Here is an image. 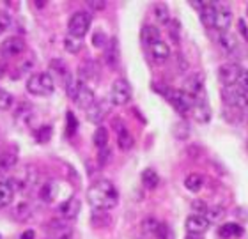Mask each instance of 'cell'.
<instances>
[{
    "instance_id": "obj_15",
    "label": "cell",
    "mask_w": 248,
    "mask_h": 239,
    "mask_svg": "<svg viewBox=\"0 0 248 239\" xmlns=\"http://www.w3.org/2000/svg\"><path fill=\"white\" fill-rule=\"evenodd\" d=\"M59 211H61L62 218L64 220H73L77 218L78 213H80V202H78L77 197H69L66 200V202L61 204V208H59Z\"/></svg>"
},
{
    "instance_id": "obj_11",
    "label": "cell",
    "mask_w": 248,
    "mask_h": 239,
    "mask_svg": "<svg viewBox=\"0 0 248 239\" xmlns=\"http://www.w3.org/2000/svg\"><path fill=\"white\" fill-rule=\"evenodd\" d=\"M232 25V13L227 5H217V16H215V29L220 32H227Z\"/></svg>"
},
{
    "instance_id": "obj_27",
    "label": "cell",
    "mask_w": 248,
    "mask_h": 239,
    "mask_svg": "<svg viewBox=\"0 0 248 239\" xmlns=\"http://www.w3.org/2000/svg\"><path fill=\"white\" fill-rule=\"evenodd\" d=\"M93 142H94V146L98 147V149H101V151H103L105 147L108 146V131L105 130L103 126L96 128V131H94V136H93Z\"/></svg>"
},
{
    "instance_id": "obj_38",
    "label": "cell",
    "mask_w": 248,
    "mask_h": 239,
    "mask_svg": "<svg viewBox=\"0 0 248 239\" xmlns=\"http://www.w3.org/2000/svg\"><path fill=\"white\" fill-rule=\"evenodd\" d=\"M11 27V16L4 11H0V34H4Z\"/></svg>"
},
{
    "instance_id": "obj_16",
    "label": "cell",
    "mask_w": 248,
    "mask_h": 239,
    "mask_svg": "<svg viewBox=\"0 0 248 239\" xmlns=\"http://www.w3.org/2000/svg\"><path fill=\"white\" fill-rule=\"evenodd\" d=\"M149 52L153 55V59L158 60V62H165L167 59L170 57V46L163 39H158L156 43H153L149 46Z\"/></svg>"
},
{
    "instance_id": "obj_42",
    "label": "cell",
    "mask_w": 248,
    "mask_h": 239,
    "mask_svg": "<svg viewBox=\"0 0 248 239\" xmlns=\"http://www.w3.org/2000/svg\"><path fill=\"white\" fill-rule=\"evenodd\" d=\"M185 239H204V238H202V234H188Z\"/></svg>"
},
{
    "instance_id": "obj_7",
    "label": "cell",
    "mask_w": 248,
    "mask_h": 239,
    "mask_svg": "<svg viewBox=\"0 0 248 239\" xmlns=\"http://www.w3.org/2000/svg\"><path fill=\"white\" fill-rule=\"evenodd\" d=\"M185 92L190 96V99L193 103H201L206 101V89H204V75L195 73L188 82H186Z\"/></svg>"
},
{
    "instance_id": "obj_4",
    "label": "cell",
    "mask_w": 248,
    "mask_h": 239,
    "mask_svg": "<svg viewBox=\"0 0 248 239\" xmlns=\"http://www.w3.org/2000/svg\"><path fill=\"white\" fill-rule=\"evenodd\" d=\"M165 98L169 99V103L174 106V108L179 112V114H190L191 108H193V101L190 99V96L185 92V90H179V89H172L167 87L165 89Z\"/></svg>"
},
{
    "instance_id": "obj_12",
    "label": "cell",
    "mask_w": 248,
    "mask_h": 239,
    "mask_svg": "<svg viewBox=\"0 0 248 239\" xmlns=\"http://www.w3.org/2000/svg\"><path fill=\"white\" fill-rule=\"evenodd\" d=\"M73 103L77 105L78 108H83V110H89L96 103V96H94V90L91 87H87L85 83H83L80 90H78L77 98L73 99Z\"/></svg>"
},
{
    "instance_id": "obj_6",
    "label": "cell",
    "mask_w": 248,
    "mask_h": 239,
    "mask_svg": "<svg viewBox=\"0 0 248 239\" xmlns=\"http://www.w3.org/2000/svg\"><path fill=\"white\" fill-rule=\"evenodd\" d=\"M222 99L229 105V106L248 110V92H245L243 89H239L238 85L223 87L222 89Z\"/></svg>"
},
{
    "instance_id": "obj_2",
    "label": "cell",
    "mask_w": 248,
    "mask_h": 239,
    "mask_svg": "<svg viewBox=\"0 0 248 239\" xmlns=\"http://www.w3.org/2000/svg\"><path fill=\"white\" fill-rule=\"evenodd\" d=\"M27 90L34 96H50L55 90V78L50 73H34L27 80Z\"/></svg>"
},
{
    "instance_id": "obj_26",
    "label": "cell",
    "mask_w": 248,
    "mask_h": 239,
    "mask_svg": "<svg viewBox=\"0 0 248 239\" xmlns=\"http://www.w3.org/2000/svg\"><path fill=\"white\" fill-rule=\"evenodd\" d=\"M140 181H142V184H144L147 190H155V188L158 186V182H160V177H158V174H156L153 168H145V170L142 172V176H140Z\"/></svg>"
},
{
    "instance_id": "obj_19",
    "label": "cell",
    "mask_w": 248,
    "mask_h": 239,
    "mask_svg": "<svg viewBox=\"0 0 248 239\" xmlns=\"http://www.w3.org/2000/svg\"><path fill=\"white\" fill-rule=\"evenodd\" d=\"M133 144H135L133 135L124 126H119L117 128V146H119L121 151H129L133 147Z\"/></svg>"
},
{
    "instance_id": "obj_44",
    "label": "cell",
    "mask_w": 248,
    "mask_h": 239,
    "mask_svg": "<svg viewBox=\"0 0 248 239\" xmlns=\"http://www.w3.org/2000/svg\"><path fill=\"white\" fill-rule=\"evenodd\" d=\"M2 75H4V66L0 64V76H2Z\"/></svg>"
},
{
    "instance_id": "obj_37",
    "label": "cell",
    "mask_w": 248,
    "mask_h": 239,
    "mask_svg": "<svg viewBox=\"0 0 248 239\" xmlns=\"http://www.w3.org/2000/svg\"><path fill=\"white\" fill-rule=\"evenodd\" d=\"M191 208H193V211H195V214H201V216H206L207 209H209V206H207L206 202H202V200H195V202L191 204Z\"/></svg>"
},
{
    "instance_id": "obj_28",
    "label": "cell",
    "mask_w": 248,
    "mask_h": 239,
    "mask_svg": "<svg viewBox=\"0 0 248 239\" xmlns=\"http://www.w3.org/2000/svg\"><path fill=\"white\" fill-rule=\"evenodd\" d=\"M82 46H83V39H80V37H75L67 34L66 39H64V48H66L69 53H78L82 50Z\"/></svg>"
},
{
    "instance_id": "obj_17",
    "label": "cell",
    "mask_w": 248,
    "mask_h": 239,
    "mask_svg": "<svg viewBox=\"0 0 248 239\" xmlns=\"http://www.w3.org/2000/svg\"><path fill=\"white\" fill-rule=\"evenodd\" d=\"M218 45H220V48H222L227 55H234L239 48L236 37H234L232 34H229V32H220V36H218Z\"/></svg>"
},
{
    "instance_id": "obj_8",
    "label": "cell",
    "mask_w": 248,
    "mask_h": 239,
    "mask_svg": "<svg viewBox=\"0 0 248 239\" xmlns=\"http://www.w3.org/2000/svg\"><path fill=\"white\" fill-rule=\"evenodd\" d=\"M243 68L236 62H229V64H222L218 68V80L222 83L223 87H231V85H236L238 83L239 75H241Z\"/></svg>"
},
{
    "instance_id": "obj_31",
    "label": "cell",
    "mask_w": 248,
    "mask_h": 239,
    "mask_svg": "<svg viewBox=\"0 0 248 239\" xmlns=\"http://www.w3.org/2000/svg\"><path fill=\"white\" fill-rule=\"evenodd\" d=\"M223 216H225V208H222V206H213V208L207 209L206 213V218L209 224L211 222H220V220H223Z\"/></svg>"
},
{
    "instance_id": "obj_39",
    "label": "cell",
    "mask_w": 248,
    "mask_h": 239,
    "mask_svg": "<svg viewBox=\"0 0 248 239\" xmlns=\"http://www.w3.org/2000/svg\"><path fill=\"white\" fill-rule=\"evenodd\" d=\"M236 85H238L239 89H243L245 92H248V69H243V71H241Z\"/></svg>"
},
{
    "instance_id": "obj_34",
    "label": "cell",
    "mask_w": 248,
    "mask_h": 239,
    "mask_svg": "<svg viewBox=\"0 0 248 239\" xmlns=\"http://www.w3.org/2000/svg\"><path fill=\"white\" fill-rule=\"evenodd\" d=\"M155 239H174L170 227H169L167 224H163V222H160V225H158V229H156Z\"/></svg>"
},
{
    "instance_id": "obj_23",
    "label": "cell",
    "mask_w": 248,
    "mask_h": 239,
    "mask_svg": "<svg viewBox=\"0 0 248 239\" xmlns=\"http://www.w3.org/2000/svg\"><path fill=\"white\" fill-rule=\"evenodd\" d=\"M140 39H142V43H144L145 46H151L153 43H156L158 39H161L160 30L153 25H145L144 29H142V32H140Z\"/></svg>"
},
{
    "instance_id": "obj_22",
    "label": "cell",
    "mask_w": 248,
    "mask_h": 239,
    "mask_svg": "<svg viewBox=\"0 0 248 239\" xmlns=\"http://www.w3.org/2000/svg\"><path fill=\"white\" fill-rule=\"evenodd\" d=\"M15 190L11 186L9 181H0V208H7L13 202Z\"/></svg>"
},
{
    "instance_id": "obj_29",
    "label": "cell",
    "mask_w": 248,
    "mask_h": 239,
    "mask_svg": "<svg viewBox=\"0 0 248 239\" xmlns=\"http://www.w3.org/2000/svg\"><path fill=\"white\" fill-rule=\"evenodd\" d=\"M15 165H16L15 154H11V152H4V154H0V174L9 172Z\"/></svg>"
},
{
    "instance_id": "obj_30",
    "label": "cell",
    "mask_w": 248,
    "mask_h": 239,
    "mask_svg": "<svg viewBox=\"0 0 248 239\" xmlns=\"http://www.w3.org/2000/svg\"><path fill=\"white\" fill-rule=\"evenodd\" d=\"M83 85V80H78V78H71L69 82L66 83V96L69 99H75L77 98L78 90H80V87Z\"/></svg>"
},
{
    "instance_id": "obj_13",
    "label": "cell",
    "mask_w": 248,
    "mask_h": 239,
    "mask_svg": "<svg viewBox=\"0 0 248 239\" xmlns=\"http://www.w3.org/2000/svg\"><path fill=\"white\" fill-rule=\"evenodd\" d=\"M186 230L188 234H202L209 229V222H207L206 216H201V214H190L186 218Z\"/></svg>"
},
{
    "instance_id": "obj_25",
    "label": "cell",
    "mask_w": 248,
    "mask_h": 239,
    "mask_svg": "<svg viewBox=\"0 0 248 239\" xmlns=\"http://www.w3.org/2000/svg\"><path fill=\"white\" fill-rule=\"evenodd\" d=\"M215 16H217V4L207 2L206 7L201 11V21L206 27H215Z\"/></svg>"
},
{
    "instance_id": "obj_35",
    "label": "cell",
    "mask_w": 248,
    "mask_h": 239,
    "mask_svg": "<svg viewBox=\"0 0 248 239\" xmlns=\"http://www.w3.org/2000/svg\"><path fill=\"white\" fill-rule=\"evenodd\" d=\"M15 214L18 216L20 220H25L29 214H31V206H29V202H20L18 206H16V209H15Z\"/></svg>"
},
{
    "instance_id": "obj_20",
    "label": "cell",
    "mask_w": 248,
    "mask_h": 239,
    "mask_svg": "<svg viewBox=\"0 0 248 239\" xmlns=\"http://www.w3.org/2000/svg\"><path fill=\"white\" fill-rule=\"evenodd\" d=\"M243 234V227L238 224H223L220 229H218V238L222 239H232V238H239Z\"/></svg>"
},
{
    "instance_id": "obj_1",
    "label": "cell",
    "mask_w": 248,
    "mask_h": 239,
    "mask_svg": "<svg viewBox=\"0 0 248 239\" xmlns=\"http://www.w3.org/2000/svg\"><path fill=\"white\" fill-rule=\"evenodd\" d=\"M87 202L98 211H110L119 204V192L110 181L101 179L89 186Z\"/></svg>"
},
{
    "instance_id": "obj_24",
    "label": "cell",
    "mask_w": 248,
    "mask_h": 239,
    "mask_svg": "<svg viewBox=\"0 0 248 239\" xmlns=\"http://www.w3.org/2000/svg\"><path fill=\"white\" fill-rule=\"evenodd\" d=\"M202 184H204V177H202L201 174H195V172H193V174H188V176L185 177V188L191 193L201 192Z\"/></svg>"
},
{
    "instance_id": "obj_40",
    "label": "cell",
    "mask_w": 248,
    "mask_h": 239,
    "mask_svg": "<svg viewBox=\"0 0 248 239\" xmlns=\"http://www.w3.org/2000/svg\"><path fill=\"white\" fill-rule=\"evenodd\" d=\"M87 7H91L93 11H105L107 2H105V0H89Z\"/></svg>"
},
{
    "instance_id": "obj_14",
    "label": "cell",
    "mask_w": 248,
    "mask_h": 239,
    "mask_svg": "<svg viewBox=\"0 0 248 239\" xmlns=\"http://www.w3.org/2000/svg\"><path fill=\"white\" fill-rule=\"evenodd\" d=\"M191 115L197 122L201 124H207L211 120V106L207 101H201V103H193V108H191Z\"/></svg>"
},
{
    "instance_id": "obj_9",
    "label": "cell",
    "mask_w": 248,
    "mask_h": 239,
    "mask_svg": "<svg viewBox=\"0 0 248 239\" xmlns=\"http://www.w3.org/2000/svg\"><path fill=\"white\" fill-rule=\"evenodd\" d=\"M110 99H101V101H96V103L91 106L89 110H85V117L91 124H101L105 120V117L108 115L110 112Z\"/></svg>"
},
{
    "instance_id": "obj_32",
    "label": "cell",
    "mask_w": 248,
    "mask_h": 239,
    "mask_svg": "<svg viewBox=\"0 0 248 239\" xmlns=\"http://www.w3.org/2000/svg\"><path fill=\"white\" fill-rule=\"evenodd\" d=\"M158 225H160V222H158V220L153 218V216H147V218H144V222H142V230H144L147 236L155 238Z\"/></svg>"
},
{
    "instance_id": "obj_10",
    "label": "cell",
    "mask_w": 248,
    "mask_h": 239,
    "mask_svg": "<svg viewBox=\"0 0 248 239\" xmlns=\"http://www.w3.org/2000/svg\"><path fill=\"white\" fill-rule=\"evenodd\" d=\"M23 50H25V43L18 36L7 37V39H4L2 45H0V53L5 55V57H18V55L23 53Z\"/></svg>"
},
{
    "instance_id": "obj_3",
    "label": "cell",
    "mask_w": 248,
    "mask_h": 239,
    "mask_svg": "<svg viewBox=\"0 0 248 239\" xmlns=\"http://www.w3.org/2000/svg\"><path fill=\"white\" fill-rule=\"evenodd\" d=\"M91 23H93L91 15L85 13V11H78V13H75V15L69 18V21H67V34L83 39V36H85L89 32V29H91Z\"/></svg>"
},
{
    "instance_id": "obj_21",
    "label": "cell",
    "mask_w": 248,
    "mask_h": 239,
    "mask_svg": "<svg viewBox=\"0 0 248 239\" xmlns=\"http://www.w3.org/2000/svg\"><path fill=\"white\" fill-rule=\"evenodd\" d=\"M153 15H155L156 21L160 23V25H170V13H169V7H167V4H161V2H158V4L153 5Z\"/></svg>"
},
{
    "instance_id": "obj_33",
    "label": "cell",
    "mask_w": 248,
    "mask_h": 239,
    "mask_svg": "<svg viewBox=\"0 0 248 239\" xmlns=\"http://www.w3.org/2000/svg\"><path fill=\"white\" fill-rule=\"evenodd\" d=\"M13 105H15L13 94L4 90V89H0V110H9Z\"/></svg>"
},
{
    "instance_id": "obj_43",
    "label": "cell",
    "mask_w": 248,
    "mask_h": 239,
    "mask_svg": "<svg viewBox=\"0 0 248 239\" xmlns=\"http://www.w3.org/2000/svg\"><path fill=\"white\" fill-rule=\"evenodd\" d=\"M57 239H71V234H69V232H64V234L59 236Z\"/></svg>"
},
{
    "instance_id": "obj_36",
    "label": "cell",
    "mask_w": 248,
    "mask_h": 239,
    "mask_svg": "<svg viewBox=\"0 0 248 239\" xmlns=\"http://www.w3.org/2000/svg\"><path fill=\"white\" fill-rule=\"evenodd\" d=\"M108 41H110V37L105 36L103 32H98V34H94V37H93V45H94V46H98V48L107 46V45H108Z\"/></svg>"
},
{
    "instance_id": "obj_5",
    "label": "cell",
    "mask_w": 248,
    "mask_h": 239,
    "mask_svg": "<svg viewBox=\"0 0 248 239\" xmlns=\"http://www.w3.org/2000/svg\"><path fill=\"white\" fill-rule=\"evenodd\" d=\"M131 96H133V90H131V85L124 78L115 80L112 89H110V103L115 105V106H124L131 101Z\"/></svg>"
},
{
    "instance_id": "obj_41",
    "label": "cell",
    "mask_w": 248,
    "mask_h": 239,
    "mask_svg": "<svg viewBox=\"0 0 248 239\" xmlns=\"http://www.w3.org/2000/svg\"><path fill=\"white\" fill-rule=\"evenodd\" d=\"M34 238H36V232H34V230H25L20 239H34Z\"/></svg>"
},
{
    "instance_id": "obj_18",
    "label": "cell",
    "mask_w": 248,
    "mask_h": 239,
    "mask_svg": "<svg viewBox=\"0 0 248 239\" xmlns=\"http://www.w3.org/2000/svg\"><path fill=\"white\" fill-rule=\"evenodd\" d=\"M105 62L107 66H110L112 69H115L119 66V46L115 39H110L107 45V52H105Z\"/></svg>"
}]
</instances>
